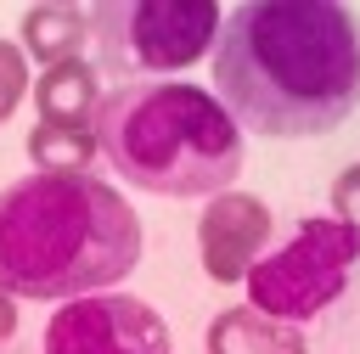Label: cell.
Here are the masks:
<instances>
[{
  "instance_id": "cell-1",
  "label": "cell",
  "mask_w": 360,
  "mask_h": 354,
  "mask_svg": "<svg viewBox=\"0 0 360 354\" xmlns=\"http://www.w3.org/2000/svg\"><path fill=\"white\" fill-rule=\"evenodd\" d=\"M214 84L242 129L332 135L360 107V17L338 0H248L219 22Z\"/></svg>"
},
{
  "instance_id": "cell-2",
  "label": "cell",
  "mask_w": 360,
  "mask_h": 354,
  "mask_svg": "<svg viewBox=\"0 0 360 354\" xmlns=\"http://www.w3.org/2000/svg\"><path fill=\"white\" fill-rule=\"evenodd\" d=\"M141 264V214L101 174H28L0 191V292L84 298Z\"/></svg>"
},
{
  "instance_id": "cell-3",
  "label": "cell",
  "mask_w": 360,
  "mask_h": 354,
  "mask_svg": "<svg viewBox=\"0 0 360 354\" xmlns=\"http://www.w3.org/2000/svg\"><path fill=\"white\" fill-rule=\"evenodd\" d=\"M90 135L107 169L152 197H219L242 174V124L202 84H118L101 96Z\"/></svg>"
},
{
  "instance_id": "cell-4",
  "label": "cell",
  "mask_w": 360,
  "mask_h": 354,
  "mask_svg": "<svg viewBox=\"0 0 360 354\" xmlns=\"http://www.w3.org/2000/svg\"><path fill=\"white\" fill-rule=\"evenodd\" d=\"M225 11L214 0H101L90 11V39L101 73L124 84L169 79L214 56Z\"/></svg>"
},
{
  "instance_id": "cell-5",
  "label": "cell",
  "mask_w": 360,
  "mask_h": 354,
  "mask_svg": "<svg viewBox=\"0 0 360 354\" xmlns=\"http://www.w3.org/2000/svg\"><path fill=\"white\" fill-rule=\"evenodd\" d=\"M354 258H360V236L332 214H309L281 247H264V258L248 270V303L287 326H304L338 303Z\"/></svg>"
},
{
  "instance_id": "cell-6",
  "label": "cell",
  "mask_w": 360,
  "mask_h": 354,
  "mask_svg": "<svg viewBox=\"0 0 360 354\" xmlns=\"http://www.w3.org/2000/svg\"><path fill=\"white\" fill-rule=\"evenodd\" d=\"M45 354H174L169 320L129 292H84L68 298L45 320Z\"/></svg>"
},
{
  "instance_id": "cell-7",
  "label": "cell",
  "mask_w": 360,
  "mask_h": 354,
  "mask_svg": "<svg viewBox=\"0 0 360 354\" xmlns=\"http://www.w3.org/2000/svg\"><path fill=\"white\" fill-rule=\"evenodd\" d=\"M270 230H276V219L259 197H248V191L208 197V208L197 219V253H202L208 281H248V270L270 247Z\"/></svg>"
},
{
  "instance_id": "cell-8",
  "label": "cell",
  "mask_w": 360,
  "mask_h": 354,
  "mask_svg": "<svg viewBox=\"0 0 360 354\" xmlns=\"http://www.w3.org/2000/svg\"><path fill=\"white\" fill-rule=\"evenodd\" d=\"M202 348L208 354H309L304 348V326H287L253 303H236V309H219L202 332Z\"/></svg>"
},
{
  "instance_id": "cell-9",
  "label": "cell",
  "mask_w": 360,
  "mask_h": 354,
  "mask_svg": "<svg viewBox=\"0 0 360 354\" xmlns=\"http://www.w3.org/2000/svg\"><path fill=\"white\" fill-rule=\"evenodd\" d=\"M17 39H22V56L45 67H62V62H84V45H90V11L84 6H62V0H45V6H28L22 22H17Z\"/></svg>"
},
{
  "instance_id": "cell-10",
  "label": "cell",
  "mask_w": 360,
  "mask_h": 354,
  "mask_svg": "<svg viewBox=\"0 0 360 354\" xmlns=\"http://www.w3.org/2000/svg\"><path fill=\"white\" fill-rule=\"evenodd\" d=\"M28 96H34V107H39V124L90 129L96 112H101V73H96L90 62H62V67H45Z\"/></svg>"
},
{
  "instance_id": "cell-11",
  "label": "cell",
  "mask_w": 360,
  "mask_h": 354,
  "mask_svg": "<svg viewBox=\"0 0 360 354\" xmlns=\"http://www.w3.org/2000/svg\"><path fill=\"white\" fill-rule=\"evenodd\" d=\"M96 135L90 129H62V124H39L28 129V163L39 174H90L96 163Z\"/></svg>"
},
{
  "instance_id": "cell-12",
  "label": "cell",
  "mask_w": 360,
  "mask_h": 354,
  "mask_svg": "<svg viewBox=\"0 0 360 354\" xmlns=\"http://www.w3.org/2000/svg\"><path fill=\"white\" fill-rule=\"evenodd\" d=\"M28 90H34V79H28V56H22V45L0 39V124L22 107Z\"/></svg>"
},
{
  "instance_id": "cell-13",
  "label": "cell",
  "mask_w": 360,
  "mask_h": 354,
  "mask_svg": "<svg viewBox=\"0 0 360 354\" xmlns=\"http://www.w3.org/2000/svg\"><path fill=\"white\" fill-rule=\"evenodd\" d=\"M332 219H343V225L360 236V163H349V169L332 180Z\"/></svg>"
},
{
  "instance_id": "cell-14",
  "label": "cell",
  "mask_w": 360,
  "mask_h": 354,
  "mask_svg": "<svg viewBox=\"0 0 360 354\" xmlns=\"http://www.w3.org/2000/svg\"><path fill=\"white\" fill-rule=\"evenodd\" d=\"M17 337V298L11 292H0V348Z\"/></svg>"
}]
</instances>
